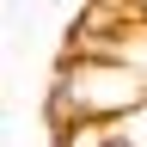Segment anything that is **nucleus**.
Returning <instances> with one entry per match:
<instances>
[{
	"instance_id": "1",
	"label": "nucleus",
	"mask_w": 147,
	"mask_h": 147,
	"mask_svg": "<svg viewBox=\"0 0 147 147\" xmlns=\"http://www.w3.org/2000/svg\"><path fill=\"white\" fill-rule=\"evenodd\" d=\"M141 104H147V67L123 61V55H67L43 92V117L55 135L80 123H117Z\"/></svg>"
},
{
	"instance_id": "2",
	"label": "nucleus",
	"mask_w": 147,
	"mask_h": 147,
	"mask_svg": "<svg viewBox=\"0 0 147 147\" xmlns=\"http://www.w3.org/2000/svg\"><path fill=\"white\" fill-rule=\"evenodd\" d=\"M141 141H147V104L123 117V147H141Z\"/></svg>"
}]
</instances>
